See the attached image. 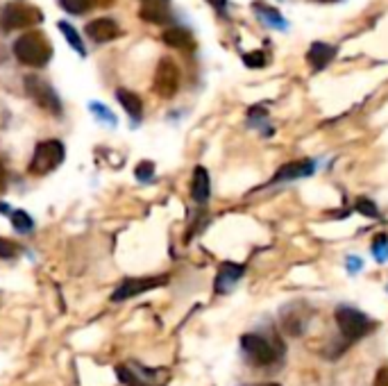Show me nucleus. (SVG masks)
<instances>
[{"label": "nucleus", "instance_id": "obj_25", "mask_svg": "<svg viewBox=\"0 0 388 386\" xmlns=\"http://www.w3.org/2000/svg\"><path fill=\"white\" fill-rule=\"evenodd\" d=\"M372 386H388V368L386 366H382L377 370V377H374V384Z\"/></svg>", "mask_w": 388, "mask_h": 386}, {"label": "nucleus", "instance_id": "obj_1", "mask_svg": "<svg viewBox=\"0 0 388 386\" xmlns=\"http://www.w3.org/2000/svg\"><path fill=\"white\" fill-rule=\"evenodd\" d=\"M14 55L25 66H46L53 57V46L41 32H28L21 34L14 41Z\"/></svg>", "mask_w": 388, "mask_h": 386}, {"label": "nucleus", "instance_id": "obj_8", "mask_svg": "<svg viewBox=\"0 0 388 386\" xmlns=\"http://www.w3.org/2000/svg\"><path fill=\"white\" fill-rule=\"evenodd\" d=\"M153 89H155V93L159 98H166V101L178 93V89H180V68L173 59L164 57L157 64Z\"/></svg>", "mask_w": 388, "mask_h": 386}, {"label": "nucleus", "instance_id": "obj_22", "mask_svg": "<svg viewBox=\"0 0 388 386\" xmlns=\"http://www.w3.org/2000/svg\"><path fill=\"white\" fill-rule=\"evenodd\" d=\"M16 255H19V245L11 239L0 236V259H14Z\"/></svg>", "mask_w": 388, "mask_h": 386}, {"label": "nucleus", "instance_id": "obj_21", "mask_svg": "<svg viewBox=\"0 0 388 386\" xmlns=\"http://www.w3.org/2000/svg\"><path fill=\"white\" fill-rule=\"evenodd\" d=\"M134 176L139 182H150L155 178V164H153V161H141V164L136 166Z\"/></svg>", "mask_w": 388, "mask_h": 386}, {"label": "nucleus", "instance_id": "obj_28", "mask_svg": "<svg viewBox=\"0 0 388 386\" xmlns=\"http://www.w3.org/2000/svg\"><path fill=\"white\" fill-rule=\"evenodd\" d=\"M168 0H146V5H166Z\"/></svg>", "mask_w": 388, "mask_h": 386}, {"label": "nucleus", "instance_id": "obj_2", "mask_svg": "<svg viewBox=\"0 0 388 386\" xmlns=\"http://www.w3.org/2000/svg\"><path fill=\"white\" fill-rule=\"evenodd\" d=\"M64 157H66V148L57 139H48V141L36 143L34 155H32L30 166H28L30 176H48V173L59 168Z\"/></svg>", "mask_w": 388, "mask_h": 386}, {"label": "nucleus", "instance_id": "obj_15", "mask_svg": "<svg viewBox=\"0 0 388 386\" xmlns=\"http://www.w3.org/2000/svg\"><path fill=\"white\" fill-rule=\"evenodd\" d=\"M161 39H164L166 46H170V48H184V51H191V48L195 46L191 32L184 30V28H168V30H164V34H161Z\"/></svg>", "mask_w": 388, "mask_h": 386}, {"label": "nucleus", "instance_id": "obj_24", "mask_svg": "<svg viewBox=\"0 0 388 386\" xmlns=\"http://www.w3.org/2000/svg\"><path fill=\"white\" fill-rule=\"evenodd\" d=\"M357 209H359V211H364L366 216H374V214H377V209H374V205H372L370 200H366V198H359V200H357Z\"/></svg>", "mask_w": 388, "mask_h": 386}, {"label": "nucleus", "instance_id": "obj_7", "mask_svg": "<svg viewBox=\"0 0 388 386\" xmlns=\"http://www.w3.org/2000/svg\"><path fill=\"white\" fill-rule=\"evenodd\" d=\"M168 282L166 275H148V278H128L125 282H121L116 286V291L111 293V300L114 303H123V300H130V298H136L146 291H153L164 286Z\"/></svg>", "mask_w": 388, "mask_h": 386}, {"label": "nucleus", "instance_id": "obj_5", "mask_svg": "<svg viewBox=\"0 0 388 386\" xmlns=\"http://www.w3.org/2000/svg\"><path fill=\"white\" fill-rule=\"evenodd\" d=\"M241 347H243V355H245V359L250 361V364L259 366V368L270 366L280 359L277 347H275L268 339H264V336H259V334H245L241 339Z\"/></svg>", "mask_w": 388, "mask_h": 386}, {"label": "nucleus", "instance_id": "obj_9", "mask_svg": "<svg viewBox=\"0 0 388 386\" xmlns=\"http://www.w3.org/2000/svg\"><path fill=\"white\" fill-rule=\"evenodd\" d=\"M86 34L98 44H107L116 39L121 34V28L116 26V21L111 19H93L89 26H86Z\"/></svg>", "mask_w": 388, "mask_h": 386}, {"label": "nucleus", "instance_id": "obj_19", "mask_svg": "<svg viewBox=\"0 0 388 386\" xmlns=\"http://www.w3.org/2000/svg\"><path fill=\"white\" fill-rule=\"evenodd\" d=\"M57 3L64 7L68 14H84V11L91 7V0H57Z\"/></svg>", "mask_w": 388, "mask_h": 386}, {"label": "nucleus", "instance_id": "obj_16", "mask_svg": "<svg viewBox=\"0 0 388 386\" xmlns=\"http://www.w3.org/2000/svg\"><path fill=\"white\" fill-rule=\"evenodd\" d=\"M59 30H61V34L66 36V41H68V46L73 48V51H78L82 57L86 55V48H84V44H82V39H80V34H78V30H75L71 23H66V21H61L59 23Z\"/></svg>", "mask_w": 388, "mask_h": 386}, {"label": "nucleus", "instance_id": "obj_3", "mask_svg": "<svg viewBox=\"0 0 388 386\" xmlns=\"http://www.w3.org/2000/svg\"><path fill=\"white\" fill-rule=\"evenodd\" d=\"M44 21L41 9L23 5V3H9L0 11V26L5 32L11 30H25V28H34Z\"/></svg>", "mask_w": 388, "mask_h": 386}, {"label": "nucleus", "instance_id": "obj_10", "mask_svg": "<svg viewBox=\"0 0 388 386\" xmlns=\"http://www.w3.org/2000/svg\"><path fill=\"white\" fill-rule=\"evenodd\" d=\"M209 193H211L209 173L205 166H195L193 178H191V198L198 205H205L209 200Z\"/></svg>", "mask_w": 388, "mask_h": 386}, {"label": "nucleus", "instance_id": "obj_30", "mask_svg": "<svg viewBox=\"0 0 388 386\" xmlns=\"http://www.w3.org/2000/svg\"><path fill=\"white\" fill-rule=\"evenodd\" d=\"M320 3H334V0H320Z\"/></svg>", "mask_w": 388, "mask_h": 386}, {"label": "nucleus", "instance_id": "obj_14", "mask_svg": "<svg viewBox=\"0 0 388 386\" xmlns=\"http://www.w3.org/2000/svg\"><path fill=\"white\" fill-rule=\"evenodd\" d=\"M116 98H118L121 107L128 111V116H132L134 121H141V116H143V101H141L139 96H136L134 91H128V89H118Z\"/></svg>", "mask_w": 388, "mask_h": 386}, {"label": "nucleus", "instance_id": "obj_26", "mask_svg": "<svg viewBox=\"0 0 388 386\" xmlns=\"http://www.w3.org/2000/svg\"><path fill=\"white\" fill-rule=\"evenodd\" d=\"M5 184H7V168L3 161H0V189H5Z\"/></svg>", "mask_w": 388, "mask_h": 386}, {"label": "nucleus", "instance_id": "obj_11", "mask_svg": "<svg viewBox=\"0 0 388 386\" xmlns=\"http://www.w3.org/2000/svg\"><path fill=\"white\" fill-rule=\"evenodd\" d=\"M311 171H314V164H311L309 159L291 161V164H284L277 173H275V178L270 180V184L286 182V180H295V178H305V176H309Z\"/></svg>", "mask_w": 388, "mask_h": 386}, {"label": "nucleus", "instance_id": "obj_4", "mask_svg": "<svg viewBox=\"0 0 388 386\" xmlns=\"http://www.w3.org/2000/svg\"><path fill=\"white\" fill-rule=\"evenodd\" d=\"M334 318H336V325H339V330L345 336L347 343L364 339V336L370 334V330H372V322L368 320V316L352 309V307H339Z\"/></svg>", "mask_w": 388, "mask_h": 386}, {"label": "nucleus", "instance_id": "obj_29", "mask_svg": "<svg viewBox=\"0 0 388 386\" xmlns=\"http://www.w3.org/2000/svg\"><path fill=\"white\" fill-rule=\"evenodd\" d=\"M255 386H280V384H275V382H264V384H255Z\"/></svg>", "mask_w": 388, "mask_h": 386}, {"label": "nucleus", "instance_id": "obj_6", "mask_svg": "<svg viewBox=\"0 0 388 386\" xmlns=\"http://www.w3.org/2000/svg\"><path fill=\"white\" fill-rule=\"evenodd\" d=\"M25 91H28V96L32 98V101L41 109H46L48 114H55V116L61 114L59 96L55 93V89L46 80L36 78V76H28V78H25Z\"/></svg>", "mask_w": 388, "mask_h": 386}, {"label": "nucleus", "instance_id": "obj_27", "mask_svg": "<svg viewBox=\"0 0 388 386\" xmlns=\"http://www.w3.org/2000/svg\"><path fill=\"white\" fill-rule=\"evenodd\" d=\"M209 3H211V5H214L216 9H223L225 5H228V0H209Z\"/></svg>", "mask_w": 388, "mask_h": 386}, {"label": "nucleus", "instance_id": "obj_17", "mask_svg": "<svg viewBox=\"0 0 388 386\" xmlns=\"http://www.w3.org/2000/svg\"><path fill=\"white\" fill-rule=\"evenodd\" d=\"M11 225H14V230L19 232V234H28V232H32L34 230V220H32V216L28 214V211H14L11 214Z\"/></svg>", "mask_w": 388, "mask_h": 386}, {"label": "nucleus", "instance_id": "obj_18", "mask_svg": "<svg viewBox=\"0 0 388 386\" xmlns=\"http://www.w3.org/2000/svg\"><path fill=\"white\" fill-rule=\"evenodd\" d=\"M139 16H141L143 21H148V23H164V21L168 19L164 5H146V7L141 9V14H139Z\"/></svg>", "mask_w": 388, "mask_h": 386}, {"label": "nucleus", "instance_id": "obj_23", "mask_svg": "<svg viewBox=\"0 0 388 386\" xmlns=\"http://www.w3.org/2000/svg\"><path fill=\"white\" fill-rule=\"evenodd\" d=\"M243 61H245V66H250V68H261V66L266 64V55L261 53V51L247 53V55H243Z\"/></svg>", "mask_w": 388, "mask_h": 386}, {"label": "nucleus", "instance_id": "obj_12", "mask_svg": "<svg viewBox=\"0 0 388 386\" xmlns=\"http://www.w3.org/2000/svg\"><path fill=\"white\" fill-rule=\"evenodd\" d=\"M243 275V266H236V264H223L218 268V275H216V293H225L230 291L232 286L241 280Z\"/></svg>", "mask_w": 388, "mask_h": 386}, {"label": "nucleus", "instance_id": "obj_13", "mask_svg": "<svg viewBox=\"0 0 388 386\" xmlns=\"http://www.w3.org/2000/svg\"><path fill=\"white\" fill-rule=\"evenodd\" d=\"M334 57H336V48L330 46V44H320V41L311 46L309 48V55H307L309 64L314 66V68H325Z\"/></svg>", "mask_w": 388, "mask_h": 386}, {"label": "nucleus", "instance_id": "obj_20", "mask_svg": "<svg viewBox=\"0 0 388 386\" xmlns=\"http://www.w3.org/2000/svg\"><path fill=\"white\" fill-rule=\"evenodd\" d=\"M89 109H91L93 114H96V116H98L100 121H103V123H109L111 128L116 126V116L111 114V111H109V109H107V107H105L103 103H96V101H93V103H89Z\"/></svg>", "mask_w": 388, "mask_h": 386}]
</instances>
